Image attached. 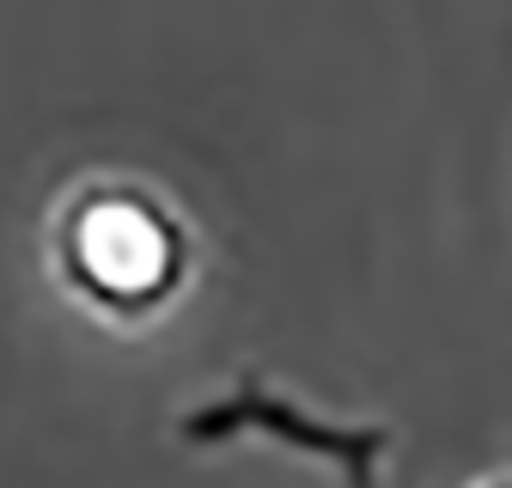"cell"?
I'll return each instance as SVG.
<instances>
[{"label":"cell","mask_w":512,"mask_h":488,"mask_svg":"<svg viewBox=\"0 0 512 488\" xmlns=\"http://www.w3.org/2000/svg\"><path fill=\"white\" fill-rule=\"evenodd\" d=\"M49 269L92 318L153 324L183 299L196 238L159 190L128 177H92L55 214Z\"/></svg>","instance_id":"obj_1"},{"label":"cell","mask_w":512,"mask_h":488,"mask_svg":"<svg viewBox=\"0 0 512 488\" xmlns=\"http://www.w3.org/2000/svg\"><path fill=\"white\" fill-rule=\"evenodd\" d=\"M177 440L183 446H232V440H275L299 458H317L330 476H342L348 488H378L384 464L397 452V434L384 421H330L311 415L305 403L281 397L263 373H244L226 397L196 403L177 415Z\"/></svg>","instance_id":"obj_2"},{"label":"cell","mask_w":512,"mask_h":488,"mask_svg":"<svg viewBox=\"0 0 512 488\" xmlns=\"http://www.w3.org/2000/svg\"><path fill=\"white\" fill-rule=\"evenodd\" d=\"M470 488H512V470H500V476H482V482H470Z\"/></svg>","instance_id":"obj_3"}]
</instances>
